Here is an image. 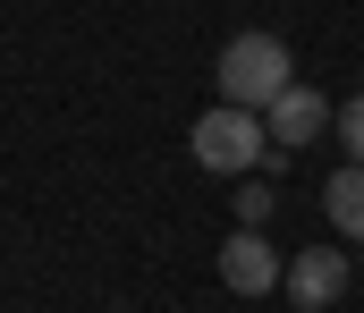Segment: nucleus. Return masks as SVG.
<instances>
[{
	"mask_svg": "<svg viewBox=\"0 0 364 313\" xmlns=\"http://www.w3.org/2000/svg\"><path fill=\"white\" fill-rule=\"evenodd\" d=\"M186 153L203 161V170H220V178H246V170H263L272 161V127H263V110H203L195 127H186Z\"/></svg>",
	"mask_w": 364,
	"mask_h": 313,
	"instance_id": "obj_1",
	"label": "nucleus"
},
{
	"mask_svg": "<svg viewBox=\"0 0 364 313\" xmlns=\"http://www.w3.org/2000/svg\"><path fill=\"white\" fill-rule=\"evenodd\" d=\"M288 85H296V60H288V43H279V34H237V43L220 51V102L272 110Z\"/></svg>",
	"mask_w": 364,
	"mask_h": 313,
	"instance_id": "obj_2",
	"label": "nucleus"
},
{
	"mask_svg": "<svg viewBox=\"0 0 364 313\" xmlns=\"http://www.w3.org/2000/svg\"><path fill=\"white\" fill-rule=\"evenodd\" d=\"M348 280H356V263L339 254V246H305L296 263H288V297H296V313H331L339 297H348Z\"/></svg>",
	"mask_w": 364,
	"mask_h": 313,
	"instance_id": "obj_3",
	"label": "nucleus"
},
{
	"mask_svg": "<svg viewBox=\"0 0 364 313\" xmlns=\"http://www.w3.org/2000/svg\"><path fill=\"white\" fill-rule=\"evenodd\" d=\"M220 280H229L237 297H272L279 280H288V263L272 254V237H263V229H237V237L220 246Z\"/></svg>",
	"mask_w": 364,
	"mask_h": 313,
	"instance_id": "obj_4",
	"label": "nucleus"
},
{
	"mask_svg": "<svg viewBox=\"0 0 364 313\" xmlns=\"http://www.w3.org/2000/svg\"><path fill=\"white\" fill-rule=\"evenodd\" d=\"M263 127H272V153H305V144L331 127V102H322L314 85H288V94L263 110Z\"/></svg>",
	"mask_w": 364,
	"mask_h": 313,
	"instance_id": "obj_5",
	"label": "nucleus"
},
{
	"mask_svg": "<svg viewBox=\"0 0 364 313\" xmlns=\"http://www.w3.org/2000/svg\"><path fill=\"white\" fill-rule=\"evenodd\" d=\"M322 212L339 220V237H356V246H364V161H348V170L322 178Z\"/></svg>",
	"mask_w": 364,
	"mask_h": 313,
	"instance_id": "obj_6",
	"label": "nucleus"
},
{
	"mask_svg": "<svg viewBox=\"0 0 364 313\" xmlns=\"http://www.w3.org/2000/svg\"><path fill=\"white\" fill-rule=\"evenodd\" d=\"M272 204H279V187H263V178H246V187H237V229H263V220H272Z\"/></svg>",
	"mask_w": 364,
	"mask_h": 313,
	"instance_id": "obj_7",
	"label": "nucleus"
},
{
	"mask_svg": "<svg viewBox=\"0 0 364 313\" xmlns=\"http://www.w3.org/2000/svg\"><path fill=\"white\" fill-rule=\"evenodd\" d=\"M339 144H348V161H364V94L339 110Z\"/></svg>",
	"mask_w": 364,
	"mask_h": 313,
	"instance_id": "obj_8",
	"label": "nucleus"
},
{
	"mask_svg": "<svg viewBox=\"0 0 364 313\" xmlns=\"http://www.w3.org/2000/svg\"><path fill=\"white\" fill-rule=\"evenodd\" d=\"M356 280H364V254H356Z\"/></svg>",
	"mask_w": 364,
	"mask_h": 313,
	"instance_id": "obj_9",
	"label": "nucleus"
}]
</instances>
